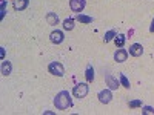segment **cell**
<instances>
[{"label": "cell", "instance_id": "1", "mask_svg": "<svg viewBox=\"0 0 154 115\" xmlns=\"http://www.w3.org/2000/svg\"><path fill=\"white\" fill-rule=\"evenodd\" d=\"M54 105L59 111H65L68 108L72 106V100H71V94L68 91H60L56 98H54Z\"/></svg>", "mask_w": 154, "mask_h": 115}, {"label": "cell", "instance_id": "2", "mask_svg": "<svg viewBox=\"0 0 154 115\" xmlns=\"http://www.w3.org/2000/svg\"><path fill=\"white\" fill-rule=\"evenodd\" d=\"M48 71H49V74L57 75V77H63V75H65V68H63V65L60 61H51L48 65Z\"/></svg>", "mask_w": 154, "mask_h": 115}, {"label": "cell", "instance_id": "3", "mask_svg": "<svg viewBox=\"0 0 154 115\" xmlns=\"http://www.w3.org/2000/svg\"><path fill=\"white\" fill-rule=\"evenodd\" d=\"M88 91H89V87L86 83H79V84H75L74 89H72V94L75 98H85L88 95Z\"/></svg>", "mask_w": 154, "mask_h": 115}, {"label": "cell", "instance_id": "4", "mask_svg": "<svg viewBox=\"0 0 154 115\" xmlns=\"http://www.w3.org/2000/svg\"><path fill=\"white\" fill-rule=\"evenodd\" d=\"M86 6V2L85 0H69V8L72 12H77V14H80V12L85 9Z\"/></svg>", "mask_w": 154, "mask_h": 115}, {"label": "cell", "instance_id": "5", "mask_svg": "<svg viewBox=\"0 0 154 115\" xmlns=\"http://www.w3.org/2000/svg\"><path fill=\"white\" fill-rule=\"evenodd\" d=\"M99 101L102 105H108L111 103V100H112V92H111V89H103V91H100L99 95H97Z\"/></svg>", "mask_w": 154, "mask_h": 115}, {"label": "cell", "instance_id": "6", "mask_svg": "<svg viewBox=\"0 0 154 115\" xmlns=\"http://www.w3.org/2000/svg\"><path fill=\"white\" fill-rule=\"evenodd\" d=\"M49 40H51V43H54V45H60L63 40H65V35H63L62 31L56 29V31H53L49 34Z\"/></svg>", "mask_w": 154, "mask_h": 115}, {"label": "cell", "instance_id": "7", "mask_svg": "<svg viewBox=\"0 0 154 115\" xmlns=\"http://www.w3.org/2000/svg\"><path fill=\"white\" fill-rule=\"evenodd\" d=\"M143 54V46L140 45V43H134L130 46V55L133 57H140Z\"/></svg>", "mask_w": 154, "mask_h": 115}, {"label": "cell", "instance_id": "8", "mask_svg": "<svg viewBox=\"0 0 154 115\" xmlns=\"http://www.w3.org/2000/svg\"><path fill=\"white\" fill-rule=\"evenodd\" d=\"M105 81H106V84H108V87L111 89V91H116V89L119 87V81H117V78H114L111 74H106V75H105Z\"/></svg>", "mask_w": 154, "mask_h": 115}, {"label": "cell", "instance_id": "9", "mask_svg": "<svg viewBox=\"0 0 154 115\" xmlns=\"http://www.w3.org/2000/svg\"><path fill=\"white\" fill-rule=\"evenodd\" d=\"M126 58H128V51L126 49H117V51H116L114 60L117 63H123V61H126Z\"/></svg>", "mask_w": 154, "mask_h": 115}, {"label": "cell", "instance_id": "10", "mask_svg": "<svg viewBox=\"0 0 154 115\" xmlns=\"http://www.w3.org/2000/svg\"><path fill=\"white\" fill-rule=\"evenodd\" d=\"M0 71H2V75L8 77V75L11 74V71H12L11 61H8V60H3V61H2V68H0Z\"/></svg>", "mask_w": 154, "mask_h": 115}, {"label": "cell", "instance_id": "11", "mask_svg": "<svg viewBox=\"0 0 154 115\" xmlns=\"http://www.w3.org/2000/svg\"><path fill=\"white\" fill-rule=\"evenodd\" d=\"M29 5V0H14V9L16 11H23Z\"/></svg>", "mask_w": 154, "mask_h": 115}, {"label": "cell", "instance_id": "12", "mask_svg": "<svg viewBox=\"0 0 154 115\" xmlns=\"http://www.w3.org/2000/svg\"><path fill=\"white\" fill-rule=\"evenodd\" d=\"M46 22H48V25H51V26L57 25L59 23V17H57L56 12H48L46 14Z\"/></svg>", "mask_w": 154, "mask_h": 115}, {"label": "cell", "instance_id": "13", "mask_svg": "<svg viewBox=\"0 0 154 115\" xmlns=\"http://www.w3.org/2000/svg\"><path fill=\"white\" fill-rule=\"evenodd\" d=\"M75 20H77V22H80V23H85V25H88V23H93V17L85 16V14H82V12L75 16Z\"/></svg>", "mask_w": 154, "mask_h": 115}, {"label": "cell", "instance_id": "14", "mask_svg": "<svg viewBox=\"0 0 154 115\" xmlns=\"http://www.w3.org/2000/svg\"><path fill=\"white\" fill-rule=\"evenodd\" d=\"M85 77H86V81H88V83H91V81L94 80V69H93V66H91V65H88V66H86Z\"/></svg>", "mask_w": 154, "mask_h": 115}, {"label": "cell", "instance_id": "15", "mask_svg": "<svg viewBox=\"0 0 154 115\" xmlns=\"http://www.w3.org/2000/svg\"><path fill=\"white\" fill-rule=\"evenodd\" d=\"M74 20H75V19H71V17H68V19L63 20V29L72 31V29H74Z\"/></svg>", "mask_w": 154, "mask_h": 115}, {"label": "cell", "instance_id": "16", "mask_svg": "<svg viewBox=\"0 0 154 115\" xmlns=\"http://www.w3.org/2000/svg\"><path fill=\"white\" fill-rule=\"evenodd\" d=\"M125 40H126V37H125L123 34H119V35H116V38H114V43H116V46L122 48V46L125 45Z\"/></svg>", "mask_w": 154, "mask_h": 115}, {"label": "cell", "instance_id": "17", "mask_svg": "<svg viewBox=\"0 0 154 115\" xmlns=\"http://www.w3.org/2000/svg\"><path fill=\"white\" fill-rule=\"evenodd\" d=\"M116 35H117V34H116V31H108L106 34H105V37H103V42L105 43H108V42H111V40H114V38H116Z\"/></svg>", "mask_w": 154, "mask_h": 115}, {"label": "cell", "instance_id": "18", "mask_svg": "<svg viewBox=\"0 0 154 115\" xmlns=\"http://www.w3.org/2000/svg\"><path fill=\"white\" fill-rule=\"evenodd\" d=\"M120 84H122L125 89H130V86H131V84H130V80L126 78L125 74H120Z\"/></svg>", "mask_w": 154, "mask_h": 115}, {"label": "cell", "instance_id": "19", "mask_svg": "<svg viewBox=\"0 0 154 115\" xmlns=\"http://www.w3.org/2000/svg\"><path fill=\"white\" fill-rule=\"evenodd\" d=\"M5 12H6V0H0V19L5 17Z\"/></svg>", "mask_w": 154, "mask_h": 115}, {"label": "cell", "instance_id": "20", "mask_svg": "<svg viewBox=\"0 0 154 115\" xmlns=\"http://www.w3.org/2000/svg\"><path fill=\"white\" fill-rule=\"evenodd\" d=\"M128 106H130L131 109L140 108V106H142V100H133V101H130V103H128Z\"/></svg>", "mask_w": 154, "mask_h": 115}, {"label": "cell", "instance_id": "21", "mask_svg": "<svg viewBox=\"0 0 154 115\" xmlns=\"http://www.w3.org/2000/svg\"><path fill=\"white\" fill-rule=\"evenodd\" d=\"M142 114H143V115H154V108H151V106H145L143 111H142Z\"/></svg>", "mask_w": 154, "mask_h": 115}, {"label": "cell", "instance_id": "22", "mask_svg": "<svg viewBox=\"0 0 154 115\" xmlns=\"http://www.w3.org/2000/svg\"><path fill=\"white\" fill-rule=\"evenodd\" d=\"M0 57L5 58V49H3V48H0Z\"/></svg>", "mask_w": 154, "mask_h": 115}, {"label": "cell", "instance_id": "23", "mask_svg": "<svg viewBox=\"0 0 154 115\" xmlns=\"http://www.w3.org/2000/svg\"><path fill=\"white\" fill-rule=\"evenodd\" d=\"M149 32H154V19L151 22V26H149Z\"/></svg>", "mask_w": 154, "mask_h": 115}]
</instances>
